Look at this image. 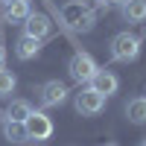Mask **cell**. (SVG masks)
<instances>
[{
  "label": "cell",
  "mask_w": 146,
  "mask_h": 146,
  "mask_svg": "<svg viewBox=\"0 0 146 146\" xmlns=\"http://www.w3.org/2000/svg\"><path fill=\"white\" fill-rule=\"evenodd\" d=\"M140 47H143V38L135 32H117L114 38H111V62L117 64H129V62H135V58L140 56Z\"/></svg>",
  "instance_id": "obj_2"
},
{
  "label": "cell",
  "mask_w": 146,
  "mask_h": 146,
  "mask_svg": "<svg viewBox=\"0 0 146 146\" xmlns=\"http://www.w3.org/2000/svg\"><path fill=\"white\" fill-rule=\"evenodd\" d=\"M102 146H117V143H102Z\"/></svg>",
  "instance_id": "obj_20"
},
{
  "label": "cell",
  "mask_w": 146,
  "mask_h": 146,
  "mask_svg": "<svg viewBox=\"0 0 146 146\" xmlns=\"http://www.w3.org/2000/svg\"><path fill=\"white\" fill-rule=\"evenodd\" d=\"M3 123V137L9 140V143H18V146H23V143H29V135H27V126L23 123H18V120H0Z\"/></svg>",
  "instance_id": "obj_10"
},
{
  "label": "cell",
  "mask_w": 146,
  "mask_h": 146,
  "mask_svg": "<svg viewBox=\"0 0 146 146\" xmlns=\"http://www.w3.org/2000/svg\"><path fill=\"white\" fill-rule=\"evenodd\" d=\"M67 94H70V88H67L64 82L50 79V82H44L41 88H38V102L44 108H58V105L67 100Z\"/></svg>",
  "instance_id": "obj_6"
},
{
  "label": "cell",
  "mask_w": 146,
  "mask_h": 146,
  "mask_svg": "<svg viewBox=\"0 0 146 146\" xmlns=\"http://www.w3.org/2000/svg\"><path fill=\"white\" fill-rule=\"evenodd\" d=\"M3 67H6V47L0 44V70H3Z\"/></svg>",
  "instance_id": "obj_17"
},
{
  "label": "cell",
  "mask_w": 146,
  "mask_h": 146,
  "mask_svg": "<svg viewBox=\"0 0 146 146\" xmlns=\"http://www.w3.org/2000/svg\"><path fill=\"white\" fill-rule=\"evenodd\" d=\"M120 15H123L126 23H143L146 21V0H123Z\"/></svg>",
  "instance_id": "obj_9"
},
{
  "label": "cell",
  "mask_w": 146,
  "mask_h": 146,
  "mask_svg": "<svg viewBox=\"0 0 146 146\" xmlns=\"http://www.w3.org/2000/svg\"><path fill=\"white\" fill-rule=\"evenodd\" d=\"M137 146H146V137H143V140H140V143H137Z\"/></svg>",
  "instance_id": "obj_18"
},
{
  "label": "cell",
  "mask_w": 146,
  "mask_h": 146,
  "mask_svg": "<svg viewBox=\"0 0 146 146\" xmlns=\"http://www.w3.org/2000/svg\"><path fill=\"white\" fill-rule=\"evenodd\" d=\"M88 88H94L96 94H102L105 100H108V96H114V94H117L120 79L114 76V70H108V67H96V73H94L91 82H88Z\"/></svg>",
  "instance_id": "obj_8"
},
{
  "label": "cell",
  "mask_w": 146,
  "mask_h": 146,
  "mask_svg": "<svg viewBox=\"0 0 146 146\" xmlns=\"http://www.w3.org/2000/svg\"><path fill=\"white\" fill-rule=\"evenodd\" d=\"M96 58L91 56V53H85V50H76L70 56V62H67V73H70V79L76 82V85H88L91 82V76L96 73Z\"/></svg>",
  "instance_id": "obj_3"
},
{
  "label": "cell",
  "mask_w": 146,
  "mask_h": 146,
  "mask_svg": "<svg viewBox=\"0 0 146 146\" xmlns=\"http://www.w3.org/2000/svg\"><path fill=\"white\" fill-rule=\"evenodd\" d=\"M0 3H3V6H6V3H12V0H0Z\"/></svg>",
  "instance_id": "obj_19"
},
{
  "label": "cell",
  "mask_w": 146,
  "mask_h": 146,
  "mask_svg": "<svg viewBox=\"0 0 146 146\" xmlns=\"http://www.w3.org/2000/svg\"><path fill=\"white\" fill-rule=\"evenodd\" d=\"M73 105H76V111H79L82 117H96V114H102V108H105V96L85 85V88L76 94Z\"/></svg>",
  "instance_id": "obj_5"
},
{
  "label": "cell",
  "mask_w": 146,
  "mask_h": 146,
  "mask_svg": "<svg viewBox=\"0 0 146 146\" xmlns=\"http://www.w3.org/2000/svg\"><path fill=\"white\" fill-rule=\"evenodd\" d=\"M126 117L135 126H146V96H131L126 102Z\"/></svg>",
  "instance_id": "obj_13"
},
{
  "label": "cell",
  "mask_w": 146,
  "mask_h": 146,
  "mask_svg": "<svg viewBox=\"0 0 146 146\" xmlns=\"http://www.w3.org/2000/svg\"><path fill=\"white\" fill-rule=\"evenodd\" d=\"M41 53V41L38 38H29V35H21L18 44H15V56L21 58V62H29V58H35Z\"/></svg>",
  "instance_id": "obj_12"
},
{
  "label": "cell",
  "mask_w": 146,
  "mask_h": 146,
  "mask_svg": "<svg viewBox=\"0 0 146 146\" xmlns=\"http://www.w3.org/2000/svg\"><path fill=\"white\" fill-rule=\"evenodd\" d=\"M23 126H27L29 143H32V140H35V143H44V140H50V137H53V131H56L53 120L47 117L44 111H32L27 120H23Z\"/></svg>",
  "instance_id": "obj_4"
},
{
  "label": "cell",
  "mask_w": 146,
  "mask_h": 146,
  "mask_svg": "<svg viewBox=\"0 0 146 146\" xmlns=\"http://www.w3.org/2000/svg\"><path fill=\"white\" fill-rule=\"evenodd\" d=\"M23 35H29V38H38V41H44V38H50V32H53V21L44 15V12H29L27 18H23Z\"/></svg>",
  "instance_id": "obj_7"
},
{
  "label": "cell",
  "mask_w": 146,
  "mask_h": 146,
  "mask_svg": "<svg viewBox=\"0 0 146 146\" xmlns=\"http://www.w3.org/2000/svg\"><path fill=\"white\" fill-rule=\"evenodd\" d=\"M32 111H35V108H32L29 100H12V102L6 105V111H0V120L6 117V120H18V123H23Z\"/></svg>",
  "instance_id": "obj_11"
},
{
  "label": "cell",
  "mask_w": 146,
  "mask_h": 146,
  "mask_svg": "<svg viewBox=\"0 0 146 146\" xmlns=\"http://www.w3.org/2000/svg\"><path fill=\"white\" fill-rule=\"evenodd\" d=\"M85 3H88V0H85Z\"/></svg>",
  "instance_id": "obj_21"
},
{
  "label": "cell",
  "mask_w": 146,
  "mask_h": 146,
  "mask_svg": "<svg viewBox=\"0 0 146 146\" xmlns=\"http://www.w3.org/2000/svg\"><path fill=\"white\" fill-rule=\"evenodd\" d=\"M29 0H12V3H6V21L9 23H23V18H27L29 15Z\"/></svg>",
  "instance_id": "obj_14"
},
{
  "label": "cell",
  "mask_w": 146,
  "mask_h": 146,
  "mask_svg": "<svg viewBox=\"0 0 146 146\" xmlns=\"http://www.w3.org/2000/svg\"><path fill=\"white\" fill-rule=\"evenodd\" d=\"M18 88V79H15V73L12 70H0V96H12V91Z\"/></svg>",
  "instance_id": "obj_15"
},
{
  "label": "cell",
  "mask_w": 146,
  "mask_h": 146,
  "mask_svg": "<svg viewBox=\"0 0 146 146\" xmlns=\"http://www.w3.org/2000/svg\"><path fill=\"white\" fill-rule=\"evenodd\" d=\"M120 3H123V0H100L102 9H111V6H120Z\"/></svg>",
  "instance_id": "obj_16"
},
{
  "label": "cell",
  "mask_w": 146,
  "mask_h": 146,
  "mask_svg": "<svg viewBox=\"0 0 146 146\" xmlns=\"http://www.w3.org/2000/svg\"><path fill=\"white\" fill-rule=\"evenodd\" d=\"M56 18L70 32H91L96 27V12H91L85 0H67V3L56 12Z\"/></svg>",
  "instance_id": "obj_1"
}]
</instances>
